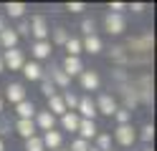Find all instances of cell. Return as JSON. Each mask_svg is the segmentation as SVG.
Here are the masks:
<instances>
[{"label": "cell", "mask_w": 157, "mask_h": 151, "mask_svg": "<svg viewBox=\"0 0 157 151\" xmlns=\"http://www.w3.org/2000/svg\"><path fill=\"white\" fill-rule=\"evenodd\" d=\"M127 48L129 56H152L155 50V33L152 30H142L140 35H132L127 38V43H122Z\"/></svg>", "instance_id": "6da1fadb"}, {"label": "cell", "mask_w": 157, "mask_h": 151, "mask_svg": "<svg viewBox=\"0 0 157 151\" xmlns=\"http://www.w3.org/2000/svg\"><path fill=\"white\" fill-rule=\"evenodd\" d=\"M132 86L137 91V98H140V106H152L155 103V83H152V73H144L137 76L132 81Z\"/></svg>", "instance_id": "7a4b0ae2"}, {"label": "cell", "mask_w": 157, "mask_h": 151, "mask_svg": "<svg viewBox=\"0 0 157 151\" xmlns=\"http://www.w3.org/2000/svg\"><path fill=\"white\" fill-rule=\"evenodd\" d=\"M114 91L122 96V101H124L122 108H127L129 113L140 106V98H137V91H134V86H132V81H127V83H122V86H114Z\"/></svg>", "instance_id": "3957f363"}, {"label": "cell", "mask_w": 157, "mask_h": 151, "mask_svg": "<svg viewBox=\"0 0 157 151\" xmlns=\"http://www.w3.org/2000/svg\"><path fill=\"white\" fill-rule=\"evenodd\" d=\"M114 141H117L119 146H124V149L134 146V141H137V131H134V126H132V124L117 126V128H114Z\"/></svg>", "instance_id": "277c9868"}, {"label": "cell", "mask_w": 157, "mask_h": 151, "mask_svg": "<svg viewBox=\"0 0 157 151\" xmlns=\"http://www.w3.org/2000/svg\"><path fill=\"white\" fill-rule=\"evenodd\" d=\"M104 30L109 35H122L127 30V18L124 15H117V13H106L104 15Z\"/></svg>", "instance_id": "5b68a950"}, {"label": "cell", "mask_w": 157, "mask_h": 151, "mask_svg": "<svg viewBox=\"0 0 157 151\" xmlns=\"http://www.w3.org/2000/svg\"><path fill=\"white\" fill-rule=\"evenodd\" d=\"M28 25H31V35H33L36 40H48V35H51V28H48L46 15H33L31 20H28Z\"/></svg>", "instance_id": "8992f818"}, {"label": "cell", "mask_w": 157, "mask_h": 151, "mask_svg": "<svg viewBox=\"0 0 157 151\" xmlns=\"http://www.w3.org/2000/svg\"><path fill=\"white\" fill-rule=\"evenodd\" d=\"M96 103V113H101V116H114V111L119 108V103H117V98L112 93H99V98L94 101Z\"/></svg>", "instance_id": "52a82bcc"}, {"label": "cell", "mask_w": 157, "mask_h": 151, "mask_svg": "<svg viewBox=\"0 0 157 151\" xmlns=\"http://www.w3.org/2000/svg\"><path fill=\"white\" fill-rule=\"evenodd\" d=\"M76 113H78V118H86V121H94L96 116V103H94V98L91 96H81L78 98V106H76Z\"/></svg>", "instance_id": "ba28073f"}, {"label": "cell", "mask_w": 157, "mask_h": 151, "mask_svg": "<svg viewBox=\"0 0 157 151\" xmlns=\"http://www.w3.org/2000/svg\"><path fill=\"white\" fill-rule=\"evenodd\" d=\"M3 66L5 68H10V70H21L23 63H25V56H23V50H18V48H10V50H5L3 56Z\"/></svg>", "instance_id": "9c48e42d"}, {"label": "cell", "mask_w": 157, "mask_h": 151, "mask_svg": "<svg viewBox=\"0 0 157 151\" xmlns=\"http://www.w3.org/2000/svg\"><path fill=\"white\" fill-rule=\"evenodd\" d=\"M109 60L114 63V68H129V53L124 45H112L109 48Z\"/></svg>", "instance_id": "30bf717a"}, {"label": "cell", "mask_w": 157, "mask_h": 151, "mask_svg": "<svg viewBox=\"0 0 157 151\" xmlns=\"http://www.w3.org/2000/svg\"><path fill=\"white\" fill-rule=\"evenodd\" d=\"M78 83H81V88L84 91H99V86H101V78H99V73L96 70H81V76H78Z\"/></svg>", "instance_id": "8fae6325"}, {"label": "cell", "mask_w": 157, "mask_h": 151, "mask_svg": "<svg viewBox=\"0 0 157 151\" xmlns=\"http://www.w3.org/2000/svg\"><path fill=\"white\" fill-rule=\"evenodd\" d=\"M33 124H36V128H41L43 134H46V131H53L56 128V116L48 113V111H36Z\"/></svg>", "instance_id": "7c38bea8"}, {"label": "cell", "mask_w": 157, "mask_h": 151, "mask_svg": "<svg viewBox=\"0 0 157 151\" xmlns=\"http://www.w3.org/2000/svg\"><path fill=\"white\" fill-rule=\"evenodd\" d=\"M51 53H53V45L48 43V40H33L31 56H33L36 63H38V60H43V58H51Z\"/></svg>", "instance_id": "4fadbf2b"}, {"label": "cell", "mask_w": 157, "mask_h": 151, "mask_svg": "<svg viewBox=\"0 0 157 151\" xmlns=\"http://www.w3.org/2000/svg\"><path fill=\"white\" fill-rule=\"evenodd\" d=\"M61 70L68 76V78H74V76H81V70H84V63H81V58H74V56H66L63 58V63H61Z\"/></svg>", "instance_id": "5bb4252c"}, {"label": "cell", "mask_w": 157, "mask_h": 151, "mask_svg": "<svg viewBox=\"0 0 157 151\" xmlns=\"http://www.w3.org/2000/svg\"><path fill=\"white\" fill-rule=\"evenodd\" d=\"M78 138H81V141H86V144H89V141L96 136V134H99V128H96V121H86V118H81V121H78Z\"/></svg>", "instance_id": "9a60e30c"}, {"label": "cell", "mask_w": 157, "mask_h": 151, "mask_svg": "<svg viewBox=\"0 0 157 151\" xmlns=\"http://www.w3.org/2000/svg\"><path fill=\"white\" fill-rule=\"evenodd\" d=\"M46 73H48V78H51V83L58 86V88H68L71 86V78L61 70V66H51V70H46Z\"/></svg>", "instance_id": "2e32d148"}, {"label": "cell", "mask_w": 157, "mask_h": 151, "mask_svg": "<svg viewBox=\"0 0 157 151\" xmlns=\"http://www.w3.org/2000/svg\"><path fill=\"white\" fill-rule=\"evenodd\" d=\"M41 141H43V149H51V151H56V149H61V144H63V134L61 131H46V134L41 136Z\"/></svg>", "instance_id": "e0dca14e"}, {"label": "cell", "mask_w": 157, "mask_h": 151, "mask_svg": "<svg viewBox=\"0 0 157 151\" xmlns=\"http://www.w3.org/2000/svg\"><path fill=\"white\" fill-rule=\"evenodd\" d=\"M5 98L10 101L13 106H18L21 101H25V88H23L21 83H8V86H5Z\"/></svg>", "instance_id": "ac0fdd59"}, {"label": "cell", "mask_w": 157, "mask_h": 151, "mask_svg": "<svg viewBox=\"0 0 157 151\" xmlns=\"http://www.w3.org/2000/svg\"><path fill=\"white\" fill-rule=\"evenodd\" d=\"M13 128H15V134H21L23 138L36 136V131H38V128H36V124H33V118H18Z\"/></svg>", "instance_id": "d6986e66"}, {"label": "cell", "mask_w": 157, "mask_h": 151, "mask_svg": "<svg viewBox=\"0 0 157 151\" xmlns=\"http://www.w3.org/2000/svg\"><path fill=\"white\" fill-rule=\"evenodd\" d=\"M21 73L25 76V81H41L43 68H41V63H36V60H25L23 68H21Z\"/></svg>", "instance_id": "ffe728a7"}, {"label": "cell", "mask_w": 157, "mask_h": 151, "mask_svg": "<svg viewBox=\"0 0 157 151\" xmlns=\"http://www.w3.org/2000/svg\"><path fill=\"white\" fill-rule=\"evenodd\" d=\"M81 50H86V53L96 56V53H101V50H104V43H101V38H99V35H86V38L81 40Z\"/></svg>", "instance_id": "44dd1931"}, {"label": "cell", "mask_w": 157, "mask_h": 151, "mask_svg": "<svg viewBox=\"0 0 157 151\" xmlns=\"http://www.w3.org/2000/svg\"><path fill=\"white\" fill-rule=\"evenodd\" d=\"M48 101V113H53L56 118H61L63 113H66V106H63V98H61V93H56V96H51V98H46Z\"/></svg>", "instance_id": "7402d4cb"}, {"label": "cell", "mask_w": 157, "mask_h": 151, "mask_svg": "<svg viewBox=\"0 0 157 151\" xmlns=\"http://www.w3.org/2000/svg\"><path fill=\"white\" fill-rule=\"evenodd\" d=\"M18 40H21V38L15 35V30H13V28H5L3 33H0V45H3L5 50H10V48H18Z\"/></svg>", "instance_id": "603a6c76"}, {"label": "cell", "mask_w": 157, "mask_h": 151, "mask_svg": "<svg viewBox=\"0 0 157 151\" xmlns=\"http://www.w3.org/2000/svg\"><path fill=\"white\" fill-rule=\"evenodd\" d=\"M15 113H18V118H33L36 116V103L33 101H21V103L15 106Z\"/></svg>", "instance_id": "cb8c5ba5"}, {"label": "cell", "mask_w": 157, "mask_h": 151, "mask_svg": "<svg viewBox=\"0 0 157 151\" xmlns=\"http://www.w3.org/2000/svg\"><path fill=\"white\" fill-rule=\"evenodd\" d=\"M78 113L76 111H66V113L61 116V126H63V131H76L78 128Z\"/></svg>", "instance_id": "d4e9b609"}, {"label": "cell", "mask_w": 157, "mask_h": 151, "mask_svg": "<svg viewBox=\"0 0 157 151\" xmlns=\"http://www.w3.org/2000/svg\"><path fill=\"white\" fill-rule=\"evenodd\" d=\"M94 149H99V151H112V134L99 131V134L94 136Z\"/></svg>", "instance_id": "484cf974"}, {"label": "cell", "mask_w": 157, "mask_h": 151, "mask_svg": "<svg viewBox=\"0 0 157 151\" xmlns=\"http://www.w3.org/2000/svg\"><path fill=\"white\" fill-rule=\"evenodd\" d=\"M3 10H5V15H8V18H18V20H21V18L25 15V10H28V8H25V3H5Z\"/></svg>", "instance_id": "4316f807"}, {"label": "cell", "mask_w": 157, "mask_h": 151, "mask_svg": "<svg viewBox=\"0 0 157 151\" xmlns=\"http://www.w3.org/2000/svg\"><path fill=\"white\" fill-rule=\"evenodd\" d=\"M66 40H68V30H66L63 25H58V28L51 30V40H48L51 45H63Z\"/></svg>", "instance_id": "83f0119b"}, {"label": "cell", "mask_w": 157, "mask_h": 151, "mask_svg": "<svg viewBox=\"0 0 157 151\" xmlns=\"http://www.w3.org/2000/svg\"><path fill=\"white\" fill-rule=\"evenodd\" d=\"M63 48L68 50V56L78 58V53H81V38H74V35H68V40L63 43Z\"/></svg>", "instance_id": "f1b7e54d"}, {"label": "cell", "mask_w": 157, "mask_h": 151, "mask_svg": "<svg viewBox=\"0 0 157 151\" xmlns=\"http://www.w3.org/2000/svg\"><path fill=\"white\" fill-rule=\"evenodd\" d=\"M41 93H43L46 98L56 96V86L51 83V78H48V73H46V70H43V76H41Z\"/></svg>", "instance_id": "f546056e"}, {"label": "cell", "mask_w": 157, "mask_h": 151, "mask_svg": "<svg viewBox=\"0 0 157 151\" xmlns=\"http://www.w3.org/2000/svg\"><path fill=\"white\" fill-rule=\"evenodd\" d=\"M61 98H63L66 111H76V106H78V96L74 93V91H63V93H61Z\"/></svg>", "instance_id": "4dcf8cb0"}, {"label": "cell", "mask_w": 157, "mask_h": 151, "mask_svg": "<svg viewBox=\"0 0 157 151\" xmlns=\"http://www.w3.org/2000/svg\"><path fill=\"white\" fill-rule=\"evenodd\" d=\"M127 81H132L129 73H127V68H114L112 70V83L114 86H122V83H127Z\"/></svg>", "instance_id": "1f68e13d"}, {"label": "cell", "mask_w": 157, "mask_h": 151, "mask_svg": "<svg viewBox=\"0 0 157 151\" xmlns=\"http://www.w3.org/2000/svg\"><path fill=\"white\" fill-rule=\"evenodd\" d=\"M137 136H140L144 144L150 146V144H152V138H155V124H144V126L140 128V134H137Z\"/></svg>", "instance_id": "d6a6232c"}, {"label": "cell", "mask_w": 157, "mask_h": 151, "mask_svg": "<svg viewBox=\"0 0 157 151\" xmlns=\"http://www.w3.org/2000/svg\"><path fill=\"white\" fill-rule=\"evenodd\" d=\"M129 66L147 68V66H152V56H129Z\"/></svg>", "instance_id": "836d02e7"}, {"label": "cell", "mask_w": 157, "mask_h": 151, "mask_svg": "<svg viewBox=\"0 0 157 151\" xmlns=\"http://www.w3.org/2000/svg\"><path fill=\"white\" fill-rule=\"evenodd\" d=\"M114 121H117V126H124V124H129V121H132V113L119 106V108L114 111Z\"/></svg>", "instance_id": "e575fe53"}, {"label": "cell", "mask_w": 157, "mask_h": 151, "mask_svg": "<svg viewBox=\"0 0 157 151\" xmlns=\"http://www.w3.org/2000/svg\"><path fill=\"white\" fill-rule=\"evenodd\" d=\"M25 151H46L43 149V141H41V136H31V138H25Z\"/></svg>", "instance_id": "d590c367"}, {"label": "cell", "mask_w": 157, "mask_h": 151, "mask_svg": "<svg viewBox=\"0 0 157 151\" xmlns=\"http://www.w3.org/2000/svg\"><path fill=\"white\" fill-rule=\"evenodd\" d=\"M81 33H84V38H86V35H96V23H94V18H84V20H81Z\"/></svg>", "instance_id": "8d00e7d4"}, {"label": "cell", "mask_w": 157, "mask_h": 151, "mask_svg": "<svg viewBox=\"0 0 157 151\" xmlns=\"http://www.w3.org/2000/svg\"><path fill=\"white\" fill-rule=\"evenodd\" d=\"M13 30H15V35H18V38H25V35H31V25H28V18H21V23H18Z\"/></svg>", "instance_id": "74e56055"}, {"label": "cell", "mask_w": 157, "mask_h": 151, "mask_svg": "<svg viewBox=\"0 0 157 151\" xmlns=\"http://www.w3.org/2000/svg\"><path fill=\"white\" fill-rule=\"evenodd\" d=\"M68 151H89V144H86V141H81V138H74Z\"/></svg>", "instance_id": "f35d334b"}, {"label": "cell", "mask_w": 157, "mask_h": 151, "mask_svg": "<svg viewBox=\"0 0 157 151\" xmlns=\"http://www.w3.org/2000/svg\"><path fill=\"white\" fill-rule=\"evenodd\" d=\"M10 128H13V124H10L8 118L0 116V136H8V134H10Z\"/></svg>", "instance_id": "ab89813d"}, {"label": "cell", "mask_w": 157, "mask_h": 151, "mask_svg": "<svg viewBox=\"0 0 157 151\" xmlns=\"http://www.w3.org/2000/svg\"><path fill=\"white\" fill-rule=\"evenodd\" d=\"M66 10H68V13H84L86 5L84 3H66Z\"/></svg>", "instance_id": "60d3db41"}, {"label": "cell", "mask_w": 157, "mask_h": 151, "mask_svg": "<svg viewBox=\"0 0 157 151\" xmlns=\"http://www.w3.org/2000/svg\"><path fill=\"white\" fill-rule=\"evenodd\" d=\"M127 5L124 3H109V13H117V15H124Z\"/></svg>", "instance_id": "b9f144b4"}, {"label": "cell", "mask_w": 157, "mask_h": 151, "mask_svg": "<svg viewBox=\"0 0 157 151\" xmlns=\"http://www.w3.org/2000/svg\"><path fill=\"white\" fill-rule=\"evenodd\" d=\"M129 10H132V13H144L147 5H144V3H132V5H129Z\"/></svg>", "instance_id": "7bdbcfd3"}, {"label": "cell", "mask_w": 157, "mask_h": 151, "mask_svg": "<svg viewBox=\"0 0 157 151\" xmlns=\"http://www.w3.org/2000/svg\"><path fill=\"white\" fill-rule=\"evenodd\" d=\"M5 28H8V20H5V15H0V33H3Z\"/></svg>", "instance_id": "ee69618b"}, {"label": "cell", "mask_w": 157, "mask_h": 151, "mask_svg": "<svg viewBox=\"0 0 157 151\" xmlns=\"http://www.w3.org/2000/svg\"><path fill=\"white\" fill-rule=\"evenodd\" d=\"M0 151H5V141L3 138H0Z\"/></svg>", "instance_id": "f6af8a7d"}, {"label": "cell", "mask_w": 157, "mask_h": 151, "mask_svg": "<svg viewBox=\"0 0 157 151\" xmlns=\"http://www.w3.org/2000/svg\"><path fill=\"white\" fill-rule=\"evenodd\" d=\"M3 70H5V66H3V58H0V73H3Z\"/></svg>", "instance_id": "bcb514c9"}, {"label": "cell", "mask_w": 157, "mask_h": 151, "mask_svg": "<svg viewBox=\"0 0 157 151\" xmlns=\"http://www.w3.org/2000/svg\"><path fill=\"white\" fill-rule=\"evenodd\" d=\"M142 151H155V149H152V146H144V149H142Z\"/></svg>", "instance_id": "7dc6e473"}, {"label": "cell", "mask_w": 157, "mask_h": 151, "mask_svg": "<svg viewBox=\"0 0 157 151\" xmlns=\"http://www.w3.org/2000/svg\"><path fill=\"white\" fill-rule=\"evenodd\" d=\"M3 103H5V101H3V98H0V113H3Z\"/></svg>", "instance_id": "c3c4849f"}, {"label": "cell", "mask_w": 157, "mask_h": 151, "mask_svg": "<svg viewBox=\"0 0 157 151\" xmlns=\"http://www.w3.org/2000/svg\"><path fill=\"white\" fill-rule=\"evenodd\" d=\"M56 151H68V149H63V146H61V149H56Z\"/></svg>", "instance_id": "681fc988"}]
</instances>
